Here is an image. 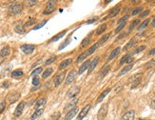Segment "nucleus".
<instances>
[{
    "label": "nucleus",
    "instance_id": "16",
    "mask_svg": "<svg viewBox=\"0 0 155 120\" xmlns=\"http://www.w3.org/2000/svg\"><path fill=\"white\" fill-rule=\"evenodd\" d=\"M46 102H47V99L43 97V98H40L38 99L37 101L35 102V105H34V109L35 110H39L41 109V107H43L45 104H46Z\"/></svg>",
    "mask_w": 155,
    "mask_h": 120
},
{
    "label": "nucleus",
    "instance_id": "1",
    "mask_svg": "<svg viewBox=\"0 0 155 120\" xmlns=\"http://www.w3.org/2000/svg\"><path fill=\"white\" fill-rule=\"evenodd\" d=\"M23 10V6L19 3H15L11 5L9 8V14L11 15H16L18 14H20Z\"/></svg>",
    "mask_w": 155,
    "mask_h": 120
},
{
    "label": "nucleus",
    "instance_id": "36",
    "mask_svg": "<svg viewBox=\"0 0 155 120\" xmlns=\"http://www.w3.org/2000/svg\"><path fill=\"white\" fill-rule=\"evenodd\" d=\"M106 29H107V25H106V24H102L101 26H99V28H98L97 31H96V33H97V34H102V33L106 31Z\"/></svg>",
    "mask_w": 155,
    "mask_h": 120
},
{
    "label": "nucleus",
    "instance_id": "22",
    "mask_svg": "<svg viewBox=\"0 0 155 120\" xmlns=\"http://www.w3.org/2000/svg\"><path fill=\"white\" fill-rule=\"evenodd\" d=\"M15 32L18 34H23L25 33V27L22 25L21 23H18V25L15 27Z\"/></svg>",
    "mask_w": 155,
    "mask_h": 120
},
{
    "label": "nucleus",
    "instance_id": "12",
    "mask_svg": "<svg viewBox=\"0 0 155 120\" xmlns=\"http://www.w3.org/2000/svg\"><path fill=\"white\" fill-rule=\"evenodd\" d=\"M80 91V87L79 86H75L72 89H71L69 91H68V97L69 98H72V97H75L76 95L79 94Z\"/></svg>",
    "mask_w": 155,
    "mask_h": 120
},
{
    "label": "nucleus",
    "instance_id": "8",
    "mask_svg": "<svg viewBox=\"0 0 155 120\" xmlns=\"http://www.w3.org/2000/svg\"><path fill=\"white\" fill-rule=\"evenodd\" d=\"M25 105H26V103L24 101H22L20 102L19 104H18V106L16 107V109H15V116L18 117V116H20L22 114V113H23V111H24V108H25Z\"/></svg>",
    "mask_w": 155,
    "mask_h": 120
},
{
    "label": "nucleus",
    "instance_id": "15",
    "mask_svg": "<svg viewBox=\"0 0 155 120\" xmlns=\"http://www.w3.org/2000/svg\"><path fill=\"white\" fill-rule=\"evenodd\" d=\"M90 109V105H87L85 108H83V110L80 112L79 115H78V117H77V119H78V120H82V119H83L84 117L87 115V113H89Z\"/></svg>",
    "mask_w": 155,
    "mask_h": 120
},
{
    "label": "nucleus",
    "instance_id": "61",
    "mask_svg": "<svg viewBox=\"0 0 155 120\" xmlns=\"http://www.w3.org/2000/svg\"><path fill=\"white\" fill-rule=\"evenodd\" d=\"M132 3H133V4H139V3H140V1H133Z\"/></svg>",
    "mask_w": 155,
    "mask_h": 120
},
{
    "label": "nucleus",
    "instance_id": "38",
    "mask_svg": "<svg viewBox=\"0 0 155 120\" xmlns=\"http://www.w3.org/2000/svg\"><path fill=\"white\" fill-rule=\"evenodd\" d=\"M109 35H110V33H107V34H105L104 36H103L101 39L99 40L98 44H99V45H102V44H104L105 42H106V41H107V40L109 38Z\"/></svg>",
    "mask_w": 155,
    "mask_h": 120
},
{
    "label": "nucleus",
    "instance_id": "48",
    "mask_svg": "<svg viewBox=\"0 0 155 120\" xmlns=\"http://www.w3.org/2000/svg\"><path fill=\"white\" fill-rule=\"evenodd\" d=\"M126 23H122V24H120V25L118 26V28L115 30V33H118L119 32H121V31L124 29V27L126 26Z\"/></svg>",
    "mask_w": 155,
    "mask_h": 120
},
{
    "label": "nucleus",
    "instance_id": "13",
    "mask_svg": "<svg viewBox=\"0 0 155 120\" xmlns=\"http://www.w3.org/2000/svg\"><path fill=\"white\" fill-rule=\"evenodd\" d=\"M120 11H121V6H120V5H117V6H115V7L112 8L111 10H110V11H109V15H108V17L112 18V17L116 16V15L120 12Z\"/></svg>",
    "mask_w": 155,
    "mask_h": 120
},
{
    "label": "nucleus",
    "instance_id": "35",
    "mask_svg": "<svg viewBox=\"0 0 155 120\" xmlns=\"http://www.w3.org/2000/svg\"><path fill=\"white\" fill-rule=\"evenodd\" d=\"M69 42H71V37H68V38H67V39H66L65 41L61 44V45H60V47L58 48V51H61V50H63L66 46H68V45H69Z\"/></svg>",
    "mask_w": 155,
    "mask_h": 120
},
{
    "label": "nucleus",
    "instance_id": "17",
    "mask_svg": "<svg viewBox=\"0 0 155 120\" xmlns=\"http://www.w3.org/2000/svg\"><path fill=\"white\" fill-rule=\"evenodd\" d=\"M11 55V48L9 47V46H5L4 48L1 49V51H0V55L2 56V57H6L8 55Z\"/></svg>",
    "mask_w": 155,
    "mask_h": 120
},
{
    "label": "nucleus",
    "instance_id": "50",
    "mask_svg": "<svg viewBox=\"0 0 155 120\" xmlns=\"http://www.w3.org/2000/svg\"><path fill=\"white\" fill-rule=\"evenodd\" d=\"M42 68H41V67H39V68H37V69H35L34 70V71H33V75H37V74H38V73H42Z\"/></svg>",
    "mask_w": 155,
    "mask_h": 120
},
{
    "label": "nucleus",
    "instance_id": "51",
    "mask_svg": "<svg viewBox=\"0 0 155 120\" xmlns=\"http://www.w3.org/2000/svg\"><path fill=\"white\" fill-rule=\"evenodd\" d=\"M36 3H37V1H35V0H33V1H26V4H28V6H29V7L34 6Z\"/></svg>",
    "mask_w": 155,
    "mask_h": 120
},
{
    "label": "nucleus",
    "instance_id": "55",
    "mask_svg": "<svg viewBox=\"0 0 155 120\" xmlns=\"http://www.w3.org/2000/svg\"><path fill=\"white\" fill-rule=\"evenodd\" d=\"M4 109H5V103L3 102V103H1V104H0V113L3 112Z\"/></svg>",
    "mask_w": 155,
    "mask_h": 120
},
{
    "label": "nucleus",
    "instance_id": "18",
    "mask_svg": "<svg viewBox=\"0 0 155 120\" xmlns=\"http://www.w3.org/2000/svg\"><path fill=\"white\" fill-rule=\"evenodd\" d=\"M98 62H99V57L96 56V57H94L93 60L92 61H90V67H89V73H90L92 71L94 70V68L97 66Z\"/></svg>",
    "mask_w": 155,
    "mask_h": 120
},
{
    "label": "nucleus",
    "instance_id": "24",
    "mask_svg": "<svg viewBox=\"0 0 155 120\" xmlns=\"http://www.w3.org/2000/svg\"><path fill=\"white\" fill-rule=\"evenodd\" d=\"M132 67H133V65L132 64H130V65H128L126 66V67H124L121 71H120V73H119V76H121V75H124L125 73H126L128 72H130V70L132 69Z\"/></svg>",
    "mask_w": 155,
    "mask_h": 120
},
{
    "label": "nucleus",
    "instance_id": "5",
    "mask_svg": "<svg viewBox=\"0 0 155 120\" xmlns=\"http://www.w3.org/2000/svg\"><path fill=\"white\" fill-rule=\"evenodd\" d=\"M66 76V73L65 72H62V73H58L57 75H55L53 78V83H54V86L55 87H58V86H60L61 83L64 81V78Z\"/></svg>",
    "mask_w": 155,
    "mask_h": 120
},
{
    "label": "nucleus",
    "instance_id": "49",
    "mask_svg": "<svg viewBox=\"0 0 155 120\" xmlns=\"http://www.w3.org/2000/svg\"><path fill=\"white\" fill-rule=\"evenodd\" d=\"M33 85H34V86H38L39 85V77L37 76V75H35L33 78Z\"/></svg>",
    "mask_w": 155,
    "mask_h": 120
},
{
    "label": "nucleus",
    "instance_id": "23",
    "mask_svg": "<svg viewBox=\"0 0 155 120\" xmlns=\"http://www.w3.org/2000/svg\"><path fill=\"white\" fill-rule=\"evenodd\" d=\"M66 33H67V30H65V31H62L61 33H57L55 36H53L52 38H51V40H50V42H54V41H57V40H59L61 37H63L64 35L66 34Z\"/></svg>",
    "mask_w": 155,
    "mask_h": 120
},
{
    "label": "nucleus",
    "instance_id": "9",
    "mask_svg": "<svg viewBox=\"0 0 155 120\" xmlns=\"http://www.w3.org/2000/svg\"><path fill=\"white\" fill-rule=\"evenodd\" d=\"M78 111H79V109H78L77 107H74L73 109H72L71 111H69V112H68V113H67V114H66L65 120H71V119H72V118H73V117H74L76 114H77Z\"/></svg>",
    "mask_w": 155,
    "mask_h": 120
},
{
    "label": "nucleus",
    "instance_id": "42",
    "mask_svg": "<svg viewBox=\"0 0 155 120\" xmlns=\"http://www.w3.org/2000/svg\"><path fill=\"white\" fill-rule=\"evenodd\" d=\"M129 17H130V16H129L128 15H124L122 18H120L119 20H118V24L120 25V24H122V23H126V20L129 19Z\"/></svg>",
    "mask_w": 155,
    "mask_h": 120
},
{
    "label": "nucleus",
    "instance_id": "45",
    "mask_svg": "<svg viewBox=\"0 0 155 120\" xmlns=\"http://www.w3.org/2000/svg\"><path fill=\"white\" fill-rule=\"evenodd\" d=\"M142 11H143V8H141V7L136 8V9H134L133 11H132V14H131V15H138L139 12H141Z\"/></svg>",
    "mask_w": 155,
    "mask_h": 120
},
{
    "label": "nucleus",
    "instance_id": "30",
    "mask_svg": "<svg viewBox=\"0 0 155 120\" xmlns=\"http://www.w3.org/2000/svg\"><path fill=\"white\" fill-rule=\"evenodd\" d=\"M52 72H53V69H52V68H48L47 70H45V72H44L43 74H42L43 79H46L47 77L50 76L51 73H52Z\"/></svg>",
    "mask_w": 155,
    "mask_h": 120
},
{
    "label": "nucleus",
    "instance_id": "37",
    "mask_svg": "<svg viewBox=\"0 0 155 120\" xmlns=\"http://www.w3.org/2000/svg\"><path fill=\"white\" fill-rule=\"evenodd\" d=\"M90 36H88L86 37V38H84L83 41L81 42V45H80V48H84V47H86L88 44L90 43Z\"/></svg>",
    "mask_w": 155,
    "mask_h": 120
},
{
    "label": "nucleus",
    "instance_id": "57",
    "mask_svg": "<svg viewBox=\"0 0 155 120\" xmlns=\"http://www.w3.org/2000/svg\"><path fill=\"white\" fill-rule=\"evenodd\" d=\"M132 61H133V57H132V56H130V57L128 58V60H126V63H128V64L130 65V63H131Z\"/></svg>",
    "mask_w": 155,
    "mask_h": 120
},
{
    "label": "nucleus",
    "instance_id": "10",
    "mask_svg": "<svg viewBox=\"0 0 155 120\" xmlns=\"http://www.w3.org/2000/svg\"><path fill=\"white\" fill-rule=\"evenodd\" d=\"M134 117H135V112L133 110H131V111H128L126 113H124L121 120H134Z\"/></svg>",
    "mask_w": 155,
    "mask_h": 120
},
{
    "label": "nucleus",
    "instance_id": "4",
    "mask_svg": "<svg viewBox=\"0 0 155 120\" xmlns=\"http://www.w3.org/2000/svg\"><path fill=\"white\" fill-rule=\"evenodd\" d=\"M20 50L25 55H31L32 52L35 51V46L32 45V44H24L20 47Z\"/></svg>",
    "mask_w": 155,
    "mask_h": 120
},
{
    "label": "nucleus",
    "instance_id": "29",
    "mask_svg": "<svg viewBox=\"0 0 155 120\" xmlns=\"http://www.w3.org/2000/svg\"><path fill=\"white\" fill-rule=\"evenodd\" d=\"M110 70V66L109 65H107V66H105L104 68H102V70L100 71V77H104L107 73H108V71Z\"/></svg>",
    "mask_w": 155,
    "mask_h": 120
},
{
    "label": "nucleus",
    "instance_id": "34",
    "mask_svg": "<svg viewBox=\"0 0 155 120\" xmlns=\"http://www.w3.org/2000/svg\"><path fill=\"white\" fill-rule=\"evenodd\" d=\"M139 23H140V20H139V19H135V20H133V21L130 23L129 32H131V31H132V30H133L134 28H135V27H136V26L139 24Z\"/></svg>",
    "mask_w": 155,
    "mask_h": 120
},
{
    "label": "nucleus",
    "instance_id": "62",
    "mask_svg": "<svg viewBox=\"0 0 155 120\" xmlns=\"http://www.w3.org/2000/svg\"><path fill=\"white\" fill-rule=\"evenodd\" d=\"M139 120H147V119H139Z\"/></svg>",
    "mask_w": 155,
    "mask_h": 120
},
{
    "label": "nucleus",
    "instance_id": "3",
    "mask_svg": "<svg viewBox=\"0 0 155 120\" xmlns=\"http://www.w3.org/2000/svg\"><path fill=\"white\" fill-rule=\"evenodd\" d=\"M108 104H103L101 106V108L98 111V114H97V118L98 120H104L106 118V115L108 113Z\"/></svg>",
    "mask_w": 155,
    "mask_h": 120
},
{
    "label": "nucleus",
    "instance_id": "44",
    "mask_svg": "<svg viewBox=\"0 0 155 120\" xmlns=\"http://www.w3.org/2000/svg\"><path fill=\"white\" fill-rule=\"evenodd\" d=\"M46 23H47V20H44V21L40 22V23H39V24H38V25H36L35 27L33 28V30H39L40 28H42V27H43V26L45 25Z\"/></svg>",
    "mask_w": 155,
    "mask_h": 120
},
{
    "label": "nucleus",
    "instance_id": "41",
    "mask_svg": "<svg viewBox=\"0 0 155 120\" xmlns=\"http://www.w3.org/2000/svg\"><path fill=\"white\" fill-rule=\"evenodd\" d=\"M56 58H57V57H56L55 55H53V56L50 57L48 60H46V62H45V65H50V64H51V63H53V62L56 60Z\"/></svg>",
    "mask_w": 155,
    "mask_h": 120
},
{
    "label": "nucleus",
    "instance_id": "53",
    "mask_svg": "<svg viewBox=\"0 0 155 120\" xmlns=\"http://www.w3.org/2000/svg\"><path fill=\"white\" fill-rule=\"evenodd\" d=\"M150 107H151L152 109H155V96L151 99V101H150Z\"/></svg>",
    "mask_w": 155,
    "mask_h": 120
},
{
    "label": "nucleus",
    "instance_id": "52",
    "mask_svg": "<svg viewBox=\"0 0 155 120\" xmlns=\"http://www.w3.org/2000/svg\"><path fill=\"white\" fill-rule=\"evenodd\" d=\"M98 20L97 17H94V18L90 19V20H89V21L87 22V24H92V23H94V22H96Z\"/></svg>",
    "mask_w": 155,
    "mask_h": 120
},
{
    "label": "nucleus",
    "instance_id": "2",
    "mask_svg": "<svg viewBox=\"0 0 155 120\" xmlns=\"http://www.w3.org/2000/svg\"><path fill=\"white\" fill-rule=\"evenodd\" d=\"M55 7H56V1L55 0H51L49 1L46 5V8L44 10V15H51L54 11L55 10Z\"/></svg>",
    "mask_w": 155,
    "mask_h": 120
},
{
    "label": "nucleus",
    "instance_id": "59",
    "mask_svg": "<svg viewBox=\"0 0 155 120\" xmlns=\"http://www.w3.org/2000/svg\"><path fill=\"white\" fill-rule=\"evenodd\" d=\"M3 62H4V57H2V56L0 55V65H1Z\"/></svg>",
    "mask_w": 155,
    "mask_h": 120
},
{
    "label": "nucleus",
    "instance_id": "31",
    "mask_svg": "<svg viewBox=\"0 0 155 120\" xmlns=\"http://www.w3.org/2000/svg\"><path fill=\"white\" fill-rule=\"evenodd\" d=\"M77 102H78V99L77 98H74L73 99V100H72V101H71L69 103V104H68V105L66 106L65 107V110H68V109H73V107H74V106L76 105V103H77Z\"/></svg>",
    "mask_w": 155,
    "mask_h": 120
},
{
    "label": "nucleus",
    "instance_id": "14",
    "mask_svg": "<svg viewBox=\"0 0 155 120\" xmlns=\"http://www.w3.org/2000/svg\"><path fill=\"white\" fill-rule=\"evenodd\" d=\"M72 63V58H68V59H65V60H63V61L59 64V67H58V69L59 70H64L66 69L68 66H69Z\"/></svg>",
    "mask_w": 155,
    "mask_h": 120
},
{
    "label": "nucleus",
    "instance_id": "26",
    "mask_svg": "<svg viewBox=\"0 0 155 120\" xmlns=\"http://www.w3.org/2000/svg\"><path fill=\"white\" fill-rule=\"evenodd\" d=\"M43 109H39V110H36L35 112L33 113V114L31 116V120H35L36 118H38V117L43 113Z\"/></svg>",
    "mask_w": 155,
    "mask_h": 120
},
{
    "label": "nucleus",
    "instance_id": "40",
    "mask_svg": "<svg viewBox=\"0 0 155 120\" xmlns=\"http://www.w3.org/2000/svg\"><path fill=\"white\" fill-rule=\"evenodd\" d=\"M131 55H131V54H128V55H124V56H123V57H122V59L120 60V65H123L124 63H126V60H128V58H129L130 56H131Z\"/></svg>",
    "mask_w": 155,
    "mask_h": 120
},
{
    "label": "nucleus",
    "instance_id": "6",
    "mask_svg": "<svg viewBox=\"0 0 155 120\" xmlns=\"http://www.w3.org/2000/svg\"><path fill=\"white\" fill-rule=\"evenodd\" d=\"M19 98H20V94L17 92V91H12L11 94H9L7 96V100L10 104H13Z\"/></svg>",
    "mask_w": 155,
    "mask_h": 120
},
{
    "label": "nucleus",
    "instance_id": "11",
    "mask_svg": "<svg viewBox=\"0 0 155 120\" xmlns=\"http://www.w3.org/2000/svg\"><path fill=\"white\" fill-rule=\"evenodd\" d=\"M75 76H76V72L74 71V70H72V71H71V72L69 73V74H68L67 78H66L65 85H69V84L72 83V81L74 80Z\"/></svg>",
    "mask_w": 155,
    "mask_h": 120
},
{
    "label": "nucleus",
    "instance_id": "33",
    "mask_svg": "<svg viewBox=\"0 0 155 120\" xmlns=\"http://www.w3.org/2000/svg\"><path fill=\"white\" fill-rule=\"evenodd\" d=\"M146 46L145 45H142V46H139L138 48H136L133 51H132V54L131 55H137V54H140L141 51H143L144 50H146Z\"/></svg>",
    "mask_w": 155,
    "mask_h": 120
},
{
    "label": "nucleus",
    "instance_id": "46",
    "mask_svg": "<svg viewBox=\"0 0 155 120\" xmlns=\"http://www.w3.org/2000/svg\"><path fill=\"white\" fill-rule=\"evenodd\" d=\"M155 65V59H152V60H150L149 62H148L147 64H146V68L147 69H148V68H151L152 66Z\"/></svg>",
    "mask_w": 155,
    "mask_h": 120
},
{
    "label": "nucleus",
    "instance_id": "58",
    "mask_svg": "<svg viewBox=\"0 0 155 120\" xmlns=\"http://www.w3.org/2000/svg\"><path fill=\"white\" fill-rule=\"evenodd\" d=\"M148 55H155V48H153L151 51L148 52Z\"/></svg>",
    "mask_w": 155,
    "mask_h": 120
},
{
    "label": "nucleus",
    "instance_id": "27",
    "mask_svg": "<svg viewBox=\"0 0 155 120\" xmlns=\"http://www.w3.org/2000/svg\"><path fill=\"white\" fill-rule=\"evenodd\" d=\"M23 74H24L23 71H22V70H20V69H17V70H15V71L11 73V76L17 78V77L23 76Z\"/></svg>",
    "mask_w": 155,
    "mask_h": 120
},
{
    "label": "nucleus",
    "instance_id": "54",
    "mask_svg": "<svg viewBox=\"0 0 155 120\" xmlns=\"http://www.w3.org/2000/svg\"><path fill=\"white\" fill-rule=\"evenodd\" d=\"M149 12H150L149 11H145L144 12H143V14H141L140 16H141V17H145V16H147V15H149Z\"/></svg>",
    "mask_w": 155,
    "mask_h": 120
},
{
    "label": "nucleus",
    "instance_id": "25",
    "mask_svg": "<svg viewBox=\"0 0 155 120\" xmlns=\"http://www.w3.org/2000/svg\"><path fill=\"white\" fill-rule=\"evenodd\" d=\"M110 91H111V89H109V88H108L107 90H105V91L102 92L101 95H99V97H98V99H97V102H101L102 100H103V99H104L105 97L107 96V95H108V94L110 92Z\"/></svg>",
    "mask_w": 155,
    "mask_h": 120
},
{
    "label": "nucleus",
    "instance_id": "60",
    "mask_svg": "<svg viewBox=\"0 0 155 120\" xmlns=\"http://www.w3.org/2000/svg\"><path fill=\"white\" fill-rule=\"evenodd\" d=\"M151 26L153 27V28H155V18L152 20V23H151Z\"/></svg>",
    "mask_w": 155,
    "mask_h": 120
},
{
    "label": "nucleus",
    "instance_id": "19",
    "mask_svg": "<svg viewBox=\"0 0 155 120\" xmlns=\"http://www.w3.org/2000/svg\"><path fill=\"white\" fill-rule=\"evenodd\" d=\"M90 60H87V61L84 62L83 64H82V66L80 67L79 71H78V74H82V73H83L87 69H89V67H90Z\"/></svg>",
    "mask_w": 155,
    "mask_h": 120
},
{
    "label": "nucleus",
    "instance_id": "39",
    "mask_svg": "<svg viewBox=\"0 0 155 120\" xmlns=\"http://www.w3.org/2000/svg\"><path fill=\"white\" fill-rule=\"evenodd\" d=\"M87 56H88V55H87V52H83L82 55H80L78 57H77V59H76V62L77 63H80L81 61H83L84 59L86 58Z\"/></svg>",
    "mask_w": 155,
    "mask_h": 120
},
{
    "label": "nucleus",
    "instance_id": "47",
    "mask_svg": "<svg viewBox=\"0 0 155 120\" xmlns=\"http://www.w3.org/2000/svg\"><path fill=\"white\" fill-rule=\"evenodd\" d=\"M35 20L36 19L35 18H31L30 19V21L29 22H27V23H26L25 25H24V27H29V26H32L33 25V24H34V23H35Z\"/></svg>",
    "mask_w": 155,
    "mask_h": 120
},
{
    "label": "nucleus",
    "instance_id": "32",
    "mask_svg": "<svg viewBox=\"0 0 155 120\" xmlns=\"http://www.w3.org/2000/svg\"><path fill=\"white\" fill-rule=\"evenodd\" d=\"M149 20H150V19H146L145 21L142 22L140 25H139V27H138V30H139V31H142V30H144L145 28H147V26H148V23H149Z\"/></svg>",
    "mask_w": 155,
    "mask_h": 120
},
{
    "label": "nucleus",
    "instance_id": "43",
    "mask_svg": "<svg viewBox=\"0 0 155 120\" xmlns=\"http://www.w3.org/2000/svg\"><path fill=\"white\" fill-rule=\"evenodd\" d=\"M60 115H61V113H59V112H56V113H54L52 115H51V120H58L60 118Z\"/></svg>",
    "mask_w": 155,
    "mask_h": 120
},
{
    "label": "nucleus",
    "instance_id": "7",
    "mask_svg": "<svg viewBox=\"0 0 155 120\" xmlns=\"http://www.w3.org/2000/svg\"><path fill=\"white\" fill-rule=\"evenodd\" d=\"M141 80H142V74L141 73H138V74H135L134 76H132L130 78V82H131V89H134L136 88L141 83Z\"/></svg>",
    "mask_w": 155,
    "mask_h": 120
},
{
    "label": "nucleus",
    "instance_id": "28",
    "mask_svg": "<svg viewBox=\"0 0 155 120\" xmlns=\"http://www.w3.org/2000/svg\"><path fill=\"white\" fill-rule=\"evenodd\" d=\"M99 46H100V45H99V44H98V43H96V44H94V45H92V46H91V47H90V49L88 50V51H86V52H87V55H92V54H93L94 51H96V50H97L98 47H99Z\"/></svg>",
    "mask_w": 155,
    "mask_h": 120
},
{
    "label": "nucleus",
    "instance_id": "20",
    "mask_svg": "<svg viewBox=\"0 0 155 120\" xmlns=\"http://www.w3.org/2000/svg\"><path fill=\"white\" fill-rule=\"evenodd\" d=\"M121 51V48L120 47H117V48H115L113 51H111V54L109 55V56H108V60L110 61V60H112V59H114L117 56V55H119V52Z\"/></svg>",
    "mask_w": 155,
    "mask_h": 120
},
{
    "label": "nucleus",
    "instance_id": "56",
    "mask_svg": "<svg viewBox=\"0 0 155 120\" xmlns=\"http://www.w3.org/2000/svg\"><path fill=\"white\" fill-rule=\"evenodd\" d=\"M9 86H10L9 82H8V81H5V82L3 83V85H2V88H5V89H7V88H9Z\"/></svg>",
    "mask_w": 155,
    "mask_h": 120
},
{
    "label": "nucleus",
    "instance_id": "21",
    "mask_svg": "<svg viewBox=\"0 0 155 120\" xmlns=\"http://www.w3.org/2000/svg\"><path fill=\"white\" fill-rule=\"evenodd\" d=\"M137 43V39L136 38H132V39H130V42L126 44V46L124 47V51H129L130 49H131V48L133 47L135 44Z\"/></svg>",
    "mask_w": 155,
    "mask_h": 120
}]
</instances>
